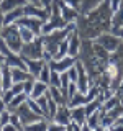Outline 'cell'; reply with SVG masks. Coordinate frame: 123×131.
Returning <instances> with one entry per match:
<instances>
[{"label":"cell","instance_id":"15","mask_svg":"<svg viewBox=\"0 0 123 131\" xmlns=\"http://www.w3.org/2000/svg\"><path fill=\"white\" fill-rule=\"evenodd\" d=\"M53 120L56 123H59V125L67 126L71 123V108H69V105H59L57 106V112H56Z\"/></svg>","mask_w":123,"mask_h":131},{"label":"cell","instance_id":"1","mask_svg":"<svg viewBox=\"0 0 123 131\" xmlns=\"http://www.w3.org/2000/svg\"><path fill=\"white\" fill-rule=\"evenodd\" d=\"M113 10L110 0H102L100 3L87 13H79L76 20V30L80 39H95L98 35L112 30Z\"/></svg>","mask_w":123,"mask_h":131},{"label":"cell","instance_id":"19","mask_svg":"<svg viewBox=\"0 0 123 131\" xmlns=\"http://www.w3.org/2000/svg\"><path fill=\"white\" fill-rule=\"evenodd\" d=\"M12 79H13V82H25V80H28V79H35V77L28 72V69L12 67Z\"/></svg>","mask_w":123,"mask_h":131},{"label":"cell","instance_id":"16","mask_svg":"<svg viewBox=\"0 0 123 131\" xmlns=\"http://www.w3.org/2000/svg\"><path fill=\"white\" fill-rule=\"evenodd\" d=\"M71 108V121L77 123L82 128V125L87 120V115H85V106L84 105H77V106H69Z\"/></svg>","mask_w":123,"mask_h":131},{"label":"cell","instance_id":"30","mask_svg":"<svg viewBox=\"0 0 123 131\" xmlns=\"http://www.w3.org/2000/svg\"><path fill=\"white\" fill-rule=\"evenodd\" d=\"M49 85L61 87V72H57V71H51V75H49Z\"/></svg>","mask_w":123,"mask_h":131},{"label":"cell","instance_id":"38","mask_svg":"<svg viewBox=\"0 0 123 131\" xmlns=\"http://www.w3.org/2000/svg\"><path fill=\"white\" fill-rule=\"evenodd\" d=\"M53 2H54V0H41V7H44L48 12H51V5H53Z\"/></svg>","mask_w":123,"mask_h":131},{"label":"cell","instance_id":"44","mask_svg":"<svg viewBox=\"0 0 123 131\" xmlns=\"http://www.w3.org/2000/svg\"><path fill=\"white\" fill-rule=\"evenodd\" d=\"M3 62H5V57L0 54V67H2V64H3Z\"/></svg>","mask_w":123,"mask_h":131},{"label":"cell","instance_id":"6","mask_svg":"<svg viewBox=\"0 0 123 131\" xmlns=\"http://www.w3.org/2000/svg\"><path fill=\"white\" fill-rule=\"evenodd\" d=\"M22 57L25 59H43V54H44V44H43V38L36 36L35 39L28 41V43H23L22 49L18 52Z\"/></svg>","mask_w":123,"mask_h":131},{"label":"cell","instance_id":"35","mask_svg":"<svg viewBox=\"0 0 123 131\" xmlns=\"http://www.w3.org/2000/svg\"><path fill=\"white\" fill-rule=\"evenodd\" d=\"M76 64V62H74ZM67 74H69V79H71V82H76L77 84V71H76V66H72V67L67 69Z\"/></svg>","mask_w":123,"mask_h":131},{"label":"cell","instance_id":"11","mask_svg":"<svg viewBox=\"0 0 123 131\" xmlns=\"http://www.w3.org/2000/svg\"><path fill=\"white\" fill-rule=\"evenodd\" d=\"M23 12H25V15L36 16V18H41L43 21H46V20L49 18V12H48L44 7H41V5H35V3H30V2H28L26 5L23 7Z\"/></svg>","mask_w":123,"mask_h":131},{"label":"cell","instance_id":"39","mask_svg":"<svg viewBox=\"0 0 123 131\" xmlns=\"http://www.w3.org/2000/svg\"><path fill=\"white\" fill-rule=\"evenodd\" d=\"M2 131H16V129H15V126L12 125V123H7V125L2 126Z\"/></svg>","mask_w":123,"mask_h":131},{"label":"cell","instance_id":"28","mask_svg":"<svg viewBox=\"0 0 123 131\" xmlns=\"http://www.w3.org/2000/svg\"><path fill=\"white\" fill-rule=\"evenodd\" d=\"M118 103H120V98H118V97L113 93L112 97H108V98L104 102V103H102V110H104V112H107V110H110V108H113V106H117Z\"/></svg>","mask_w":123,"mask_h":131},{"label":"cell","instance_id":"17","mask_svg":"<svg viewBox=\"0 0 123 131\" xmlns=\"http://www.w3.org/2000/svg\"><path fill=\"white\" fill-rule=\"evenodd\" d=\"M25 59V57H23ZM25 62H26V69H28V72L31 74L33 77H38L39 75V72H41V69H43V66L46 64V61L44 59H25Z\"/></svg>","mask_w":123,"mask_h":131},{"label":"cell","instance_id":"32","mask_svg":"<svg viewBox=\"0 0 123 131\" xmlns=\"http://www.w3.org/2000/svg\"><path fill=\"white\" fill-rule=\"evenodd\" d=\"M10 123L15 126V129H23V125H22V120H20V116L16 115L15 112H10Z\"/></svg>","mask_w":123,"mask_h":131},{"label":"cell","instance_id":"25","mask_svg":"<svg viewBox=\"0 0 123 131\" xmlns=\"http://www.w3.org/2000/svg\"><path fill=\"white\" fill-rule=\"evenodd\" d=\"M23 129L26 131H36V129H48V118H41L38 121H33L30 125H26Z\"/></svg>","mask_w":123,"mask_h":131},{"label":"cell","instance_id":"23","mask_svg":"<svg viewBox=\"0 0 123 131\" xmlns=\"http://www.w3.org/2000/svg\"><path fill=\"white\" fill-rule=\"evenodd\" d=\"M48 87H49V85L46 84V82L36 79V80H35V85H33V92L30 93V97H31V98H38V97H41V95H44V92L48 90Z\"/></svg>","mask_w":123,"mask_h":131},{"label":"cell","instance_id":"5","mask_svg":"<svg viewBox=\"0 0 123 131\" xmlns=\"http://www.w3.org/2000/svg\"><path fill=\"white\" fill-rule=\"evenodd\" d=\"M0 36L7 41V44L10 46L12 51L20 52V49L23 46V39L20 36V30L16 23H10V25H3V28L0 30Z\"/></svg>","mask_w":123,"mask_h":131},{"label":"cell","instance_id":"34","mask_svg":"<svg viewBox=\"0 0 123 131\" xmlns=\"http://www.w3.org/2000/svg\"><path fill=\"white\" fill-rule=\"evenodd\" d=\"M35 80H36V79H28V80H25V82H23V92L26 93L28 97H30V93L33 92V85H35Z\"/></svg>","mask_w":123,"mask_h":131},{"label":"cell","instance_id":"37","mask_svg":"<svg viewBox=\"0 0 123 131\" xmlns=\"http://www.w3.org/2000/svg\"><path fill=\"white\" fill-rule=\"evenodd\" d=\"M67 5H71V7H74L76 10H80V0H64Z\"/></svg>","mask_w":123,"mask_h":131},{"label":"cell","instance_id":"10","mask_svg":"<svg viewBox=\"0 0 123 131\" xmlns=\"http://www.w3.org/2000/svg\"><path fill=\"white\" fill-rule=\"evenodd\" d=\"M74 62H76V57L72 56H64L61 59H49V69L51 71H57V72H66L69 67H72Z\"/></svg>","mask_w":123,"mask_h":131},{"label":"cell","instance_id":"2","mask_svg":"<svg viewBox=\"0 0 123 131\" xmlns=\"http://www.w3.org/2000/svg\"><path fill=\"white\" fill-rule=\"evenodd\" d=\"M77 59L84 64L92 84H97V80L100 79V75L104 74L107 64H108L95 54V51H94V39L80 41V49H79V54H77Z\"/></svg>","mask_w":123,"mask_h":131},{"label":"cell","instance_id":"22","mask_svg":"<svg viewBox=\"0 0 123 131\" xmlns=\"http://www.w3.org/2000/svg\"><path fill=\"white\" fill-rule=\"evenodd\" d=\"M26 98H28V95L25 92H20V93H16V95L12 98L10 102L7 103V110H10V112H15V108H18L20 105L23 103V102H26Z\"/></svg>","mask_w":123,"mask_h":131},{"label":"cell","instance_id":"26","mask_svg":"<svg viewBox=\"0 0 123 131\" xmlns=\"http://www.w3.org/2000/svg\"><path fill=\"white\" fill-rule=\"evenodd\" d=\"M100 2H102V0H80V10H79V13H87V12H90L92 8H95Z\"/></svg>","mask_w":123,"mask_h":131},{"label":"cell","instance_id":"18","mask_svg":"<svg viewBox=\"0 0 123 131\" xmlns=\"http://www.w3.org/2000/svg\"><path fill=\"white\" fill-rule=\"evenodd\" d=\"M48 92H49L51 98L56 102L57 105H67V103H69L67 98L64 97V93H63V90H61V87H54V85H49V87H48Z\"/></svg>","mask_w":123,"mask_h":131},{"label":"cell","instance_id":"12","mask_svg":"<svg viewBox=\"0 0 123 131\" xmlns=\"http://www.w3.org/2000/svg\"><path fill=\"white\" fill-rule=\"evenodd\" d=\"M102 115H104V110L102 106L98 110H95L92 115H89L85 123L82 125V129H102Z\"/></svg>","mask_w":123,"mask_h":131},{"label":"cell","instance_id":"41","mask_svg":"<svg viewBox=\"0 0 123 131\" xmlns=\"http://www.w3.org/2000/svg\"><path fill=\"white\" fill-rule=\"evenodd\" d=\"M7 108V103L3 102V98H2V95H0V112H3V110Z\"/></svg>","mask_w":123,"mask_h":131},{"label":"cell","instance_id":"31","mask_svg":"<svg viewBox=\"0 0 123 131\" xmlns=\"http://www.w3.org/2000/svg\"><path fill=\"white\" fill-rule=\"evenodd\" d=\"M26 103L30 105V108L33 110V112H36V113H38V115H43V116H44V113H43V110H41V106H39V103H38V102L35 100V98L28 97V98H26Z\"/></svg>","mask_w":123,"mask_h":131},{"label":"cell","instance_id":"9","mask_svg":"<svg viewBox=\"0 0 123 131\" xmlns=\"http://www.w3.org/2000/svg\"><path fill=\"white\" fill-rule=\"evenodd\" d=\"M43 20L41 18H36V16H31V15H23L22 18L16 20V25L18 26H26L35 33L36 36L41 35V28H43Z\"/></svg>","mask_w":123,"mask_h":131},{"label":"cell","instance_id":"21","mask_svg":"<svg viewBox=\"0 0 123 131\" xmlns=\"http://www.w3.org/2000/svg\"><path fill=\"white\" fill-rule=\"evenodd\" d=\"M25 15L23 12V7H18V8H13V10L7 12L5 16H3V25H10V23H16V20L22 18Z\"/></svg>","mask_w":123,"mask_h":131},{"label":"cell","instance_id":"40","mask_svg":"<svg viewBox=\"0 0 123 131\" xmlns=\"http://www.w3.org/2000/svg\"><path fill=\"white\" fill-rule=\"evenodd\" d=\"M118 3H120V0H110V5H112V10L115 12L117 10V7H118Z\"/></svg>","mask_w":123,"mask_h":131},{"label":"cell","instance_id":"3","mask_svg":"<svg viewBox=\"0 0 123 131\" xmlns=\"http://www.w3.org/2000/svg\"><path fill=\"white\" fill-rule=\"evenodd\" d=\"M74 28H76V21L69 23L67 26H64V28L49 31V33H46V35H41V38H43V44H44V51L49 52V56H51V57H54L56 52H57L59 44L63 43V39L74 30Z\"/></svg>","mask_w":123,"mask_h":131},{"label":"cell","instance_id":"33","mask_svg":"<svg viewBox=\"0 0 123 131\" xmlns=\"http://www.w3.org/2000/svg\"><path fill=\"white\" fill-rule=\"evenodd\" d=\"M12 52V49H10V46H8L7 44V41L2 38V36H0V54H2L3 57H7L8 54H10Z\"/></svg>","mask_w":123,"mask_h":131},{"label":"cell","instance_id":"13","mask_svg":"<svg viewBox=\"0 0 123 131\" xmlns=\"http://www.w3.org/2000/svg\"><path fill=\"white\" fill-rule=\"evenodd\" d=\"M57 5H59V8H61V15H63V18L67 23H74L77 20V16H79V10H76L74 7L67 5L64 0H57Z\"/></svg>","mask_w":123,"mask_h":131},{"label":"cell","instance_id":"14","mask_svg":"<svg viewBox=\"0 0 123 131\" xmlns=\"http://www.w3.org/2000/svg\"><path fill=\"white\" fill-rule=\"evenodd\" d=\"M69 38V49H67V56H72V57H77V54H79V49H80V36L79 33H77V30L74 28V30L67 35Z\"/></svg>","mask_w":123,"mask_h":131},{"label":"cell","instance_id":"27","mask_svg":"<svg viewBox=\"0 0 123 131\" xmlns=\"http://www.w3.org/2000/svg\"><path fill=\"white\" fill-rule=\"evenodd\" d=\"M18 30H20V36H22L23 43H28V41H31V39L36 38V35L30 30V28H26V26H18Z\"/></svg>","mask_w":123,"mask_h":131},{"label":"cell","instance_id":"36","mask_svg":"<svg viewBox=\"0 0 123 131\" xmlns=\"http://www.w3.org/2000/svg\"><path fill=\"white\" fill-rule=\"evenodd\" d=\"M110 31H112L115 36H118V38H120V39L123 41V26H118V28H112Z\"/></svg>","mask_w":123,"mask_h":131},{"label":"cell","instance_id":"20","mask_svg":"<svg viewBox=\"0 0 123 131\" xmlns=\"http://www.w3.org/2000/svg\"><path fill=\"white\" fill-rule=\"evenodd\" d=\"M26 3H28V0H2V2H0V10H2L3 13H7V12L13 10V8L25 7Z\"/></svg>","mask_w":123,"mask_h":131},{"label":"cell","instance_id":"45","mask_svg":"<svg viewBox=\"0 0 123 131\" xmlns=\"http://www.w3.org/2000/svg\"><path fill=\"white\" fill-rule=\"evenodd\" d=\"M0 2H2V0H0Z\"/></svg>","mask_w":123,"mask_h":131},{"label":"cell","instance_id":"29","mask_svg":"<svg viewBox=\"0 0 123 131\" xmlns=\"http://www.w3.org/2000/svg\"><path fill=\"white\" fill-rule=\"evenodd\" d=\"M49 75H51V69H49V64L46 62L43 66V69H41V72H39V75L36 77V79H39V80H43V82H46V84L49 85Z\"/></svg>","mask_w":123,"mask_h":131},{"label":"cell","instance_id":"7","mask_svg":"<svg viewBox=\"0 0 123 131\" xmlns=\"http://www.w3.org/2000/svg\"><path fill=\"white\" fill-rule=\"evenodd\" d=\"M15 113L20 116L23 128H25L26 125H30V123H33V121H38V120H41V118H46V116H43V115H38L36 112H33L26 102H23V103L20 105L18 108H15Z\"/></svg>","mask_w":123,"mask_h":131},{"label":"cell","instance_id":"24","mask_svg":"<svg viewBox=\"0 0 123 131\" xmlns=\"http://www.w3.org/2000/svg\"><path fill=\"white\" fill-rule=\"evenodd\" d=\"M118 26H123V0H120L117 10L113 12L112 16V28H118Z\"/></svg>","mask_w":123,"mask_h":131},{"label":"cell","instance_id":"43","mask_svg":"<svg viewBox=\"0 0 123 131\" xmlns=\"http://www.w3.org/2000/svg\"><path fill=\"white\" fill-rule=\"evenodd\" d=\"M30 3H35V5H41V0H28Z\"/></svg>","mask_w":123,"mask_h":131},{"label":"cell","instance_id":"4","mask_svg":"<svg viewBox=\"0 0 123 131\" xmlns=\"http://www.w3.org/2000/svg\"><path fill=\"white\" fill-rule=\"evenodd\" d=\"M67 21L63 18L61 15V8L57 5V0H54L51 5V12H49V18L43 23V28H41V35H46L49 31H54V30H59V28H64L67 26Z\"/></svg>","mask_w":123,"mask_h":131},{"label":"cell","instance_id":"42","mask_svg":"<svg viewBox=\"0 0 123 131\" xmlns=\"http://www.w3.org/2000/svg\"><path fill=\"white\" fill-rule=\"evenodd\" d=\"M3 16H5V13H3V12L0 10V30L3 28Z\"/></svg>","mask_w":123,"mask_h":131},{"label":"cell","instance_id":"8","mask_svg":"<svg viewBox=\"0 0 123 131\" xmlns=\"http://www.w3.org/2000/svg\"><path fill=\"white\" fill-rule=\"evenodd\" d=\"M94 41H95V43H98L102 48H105L108 52H113L115 49H117V48L123 43V41L118 38V36H115L112 31H105V33H102V35H98Z\"/></svg>","mask_w":123,"mask_h":131}]
</instances>
